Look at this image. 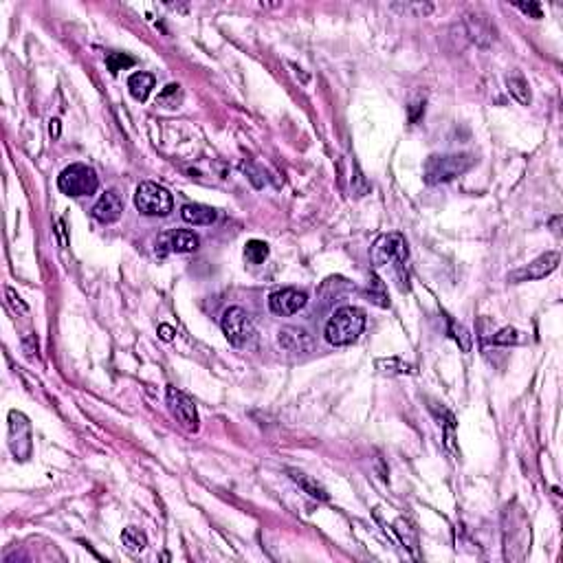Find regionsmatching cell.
I'll use <instances>...</instances> for the list:
<instances>
[{
    "label": "cell",
    "mask_w": 563,
    "mask_h": 563,
    "mask_svg": "<svg viewBox=\"0 0 563 563\" xmlns=\"http://www.w3.org/2000/svg\"><path fill=\"white\" fill-rule=\"evenodd\" d=\"M198 245H200V240H198L196 234L185 232V229H174V232L159 236L157 253L159 255H165L168 251H172V253H191V251L198 249Z\"/></svg>",
    "instance_id": "11"
},
{
    "label": "cell",
    "mask_w": 563,
    "mask_h": 563,
    "mask_svg": "<svg viewBox=\"0 0 563 563\" xmlns=\"http://www.w3.org/2000/svg\"><path fill=\"white\" fill-rule=\"evenodd\" d=\"M449 335H451L456 341H460V348H462L465 352H469V348H471V337H469V332H467L462 326H456L453 322H449Z\"/></svg>",
    "instance_id": "27"
},
{
    "label": "cell",
    "mask_w": 563,
    "mask_h": 563,
    "mask_svg": "<svg viewBox=\"0 0 563 563\" xmlns=\"http://www.w3.org/2000/svg\"><path fill=\"white\" fill-rule=\"evenodd\" d=\"M58 187L67 196H91L99 187V178L91 165L73 163L62 170L58 178Z\"/></svg>",
    "instance_id": "3"
},
{
    "label": "cell",
    "mask_w": 563,
    "mask_h": 563,
    "mask_svg": "<svg viewBox=\"0 0 563 563\" xmlns=\"http://www.w3.org/2000/svg\"><path fill=\"white\" fill-rule=\"evenodd\" d=\"M521 341H523L521 332L515 328H502L495 337H491V343L495 345H510V343H521Z\"/></svg>",
    "instance_id": "25"
},
{
    "label": "cell",
    "mask_w": 563,
    "mask_h": 563,
    "mask_svg": "<svg viewBox=\"0 0 563 563\" xmlns=\"http://www.w3.org/2000/svg\"><path fill=\"white\" fill-rule=\"evenodd\" d=\"M523 14H530L532 18H542V7L537 3H528V5H517Z\"/></svg>",
    "instance_id": "31"
},
{
    "label": "cell",
    "mask_w": 563,
    "mask_h": 563,
    "mask_svg": "<svg viewBox=\"0 0 563 563\" xmlns=\"http://www.w3.org/2000/svg\"><path fill=\"white\" fill-rule=\"evenodd\" d=\"M135 205L141 214L146 216H168L174 207L172 194L159 183L144 181L137 187L135 194Z\"/></svg>",
    "instance_id": "4"
},
{
    "label": "cell",
    "mask_w": 563,
    "mask_h": 563,
    "mask_svg": "<svg viewBox=\"0 0 563 563\" xmlns=\"http://www.w3.org/2000/svg\"><path fill=\"white\" fill-rule=\"evenodd\" d=\"M49 132H51V137H60V121L58 119H51Z\"/></svg>",
    "instance_id": "33"
},
{
    "label": "cell",
    "mask_w": 563,
    "mask_h": 563,
    "mask_svg": "<svg viewBox=\"0 0 563 563\" xmlns=\"http://www.w3.org/2000/svg\"><path fill=\"white\" fill-rule=\"evenodd\" d=\"M372 262L376 266H383V264H392L396 268L405 266L407 262V242L401 234H383L374 240L372 245Z\"/></svg>",
    "instance_id": "5"
},
{
    "label": "cell",
    "mask_w": 563,
    "mask_h": 563,
    "mask_svg": "<svg viewBox=\"0 0 563 563\" xmlns=\"http://www.w3.org/2000/svg\"><path fill=\"white\" fill-rule=\"evenodd\" d=\"M9 449L16 460H27L31 453V427L29 420L20 412L9 414Z\"/></svg>",
    "instance_id": "7"
},
{
    "label": "cell",
    "mask_w": 563,
    "mask_h": 563,
    "mask_svg": "<svg viewBox=\"0 0 563 563\" xmlns=\"http://www.w3.org/2000/svg\"><path fill=\"white\" fill-rule=\"evenodd\" d=\"M473 165H476L473 155H433L425 161L422 176H425L427 185H440L462 176Z\"/></svg>",
    "instance_id": "2"
},
{
    "label": "cell",
    "mask_w": 563,
    "mask_h": 563,
    "mask_svg": "<svg viewBox=\"0 0 563 563\" xmlns=\"http://www.w3.org/2000/svg\"><path fill=\"white\" fill-rule=\"evenodd\" d=\"M277 343L288 352H311L313 350V339L304 328H293L286 326L277 332Z\"/></svg>",
    "instance_id": "13"
},
{
    "label": "cell",
    "mask_w": 563,
    "mask_h": 563,
    "mask_svg": "<svg viewBox=\"0 0 563 563\" xmlns=\"http://www.w3.org/2000/svg\"><path fill=\"white\" fill-rule=\"evenodd\" d=\"M394 9H401L403 14H416V16H427L433 11V5L429 3H405V5H392Z\"/></svg>",
    "instance_id": "26"
},
{
    "label": "cell",
    "mask_w": 563,
    "mask_h": 563,
    "mask_svg": "<svg viewBox=\"0 0 563 563\" xmlns=\"http://www.w3.org/2000/svg\"><path fill=\"white\" fill-rule=\"evenodd\" d=\"M5 295H7V304H9L16 313H18V311H20V313H29V306L20 300V295H18V293H16L14 288H9V286H7V288H5Z\"/></svg>",
    "instance_id": "29"
},
{
    "label": "cell",
    "mask_w": 563,
    "mask_h": 563,
    "mask_svg": "<svg viewBox=\"0 0 563 563\" xmlns=\"http://www.w3.org/2000/svg\"><path fill=\"white\" fill-rule=\"evenodd\" d=\"M168 407L172 416L181 422L187 431H198V414L196 405L189 396L176 388H168Z\"/></svg>",
    "instance_id": "8"
},
{
    "label": "cell",
    "mask_w": 563,
    "mask_h": 563,
    "mask_svg": "<svg viewBox=\"0 0 563 563\" xmlns=\"http://www.w3.org/2000/svg\"><path fill=\"white\" fill-rule=\"evenodd\" d=\"M376 367L381 370L383 374H414V367L405 363L403 359H396V356H390V359H379L376 361Z\"/></svg>",
    "instance_id": "22"
},
{
    "label": "cell",
    "mask_w": 563,
    "mask_h": 563,
    "mask_svg": "<svg viewBox=\"0 0 563 563\" xmlns=\"http://www.w3.org/2000/svg\"><path fill=\"white\" fill-rule=\"evenodd\" d=\"M106 67L110 69V73L117 75V73L123 71V69L135 67V60H132V58H128V55H123V53H108V55H106Z\"/></svg>",
    "instance_id": "24"
},
{
    "label": "cell",
    "mask_w": 563,
    "mask_h": 563,
    "mask_svg": "<svg viewBox=\"0 0 563 563\" xmlns=\"http://www.w3.org/2000/svg\"><path fill=\"white\" fill-rule=\"evenodd\" d=\"M365 328V313L356 306H341L326 324V341L330 345H350Z\"/></svg>",
    "instance_id": "1"
},
{
    "label": "cell",
    "mask_w": 563,
    "mask_h": 563,
    "mask_svg": "<svg viewBox=\"0 0 563 563\" xmlns=\"http://www.w3.org/2000/svg\"><path fill=\"white\" fill-rule=\"evenodd\" d=\"M288 476H291V480L295 482L300 489L306 493V495H311L313 500H322V502H326L328 500V493H326V489L322 484H319L315 478H311V476H306V473H302V471H297V469H288Z\"/></svg>",
    "instance_id": "15"
},
{
    "label": "cell",
    "mask_w": 563,
    "mask_h": 563,
    "mask_svg": "<svg viewBox=\"0 0 563 563\" xmlns=\"http://www.w3.org/2000/svg\"><path fill=\"white\" fill-rule=\"evenodd\" d=\"M121 542H123V546L130 550V553H135V555H139V553H144L146 550V546H148V537L141 532L139 528H135V526H128V528H123V532H121Z\"/></svg>",
    "instance_id": "19"
},
{
    "label": "cell",
    "mask_w": 563,
    "mask_h": 563,
    "mask_svg": "<svg viewBox=\"0 0 563 563\" xmlns=\"http://www.w3.org/2000/svg\"><path fill=\"white\" fill-rule=\"evenodd\" d=\"M174 335H176V332H174L172 326H168V324H161V326H159V337H161L163 341H172Z\"/></svg>",
    "instance_id": "32"
},
{
    "label": "cell",
    "mask_w": 563,
    "mask_h": 563,
    "mask_svg": "<svg viewBox=\"0 0 563 563\" xmlns=\"http://www.w3.org/2000/svg\"><path fill=\"white\" fill-rule=\"evenodd\" d=\"M394 530H396L399 539L403 542V546L409 550V553L418 555V532H416V528L412 526V523H409L405 517H399L394 523Z\"/></svg>",
    "instance_id": "18"
},
{
    "label": "cell",
    "mask_w": 563,
    "mask_h": 563,
    "mask_svg": "<svg viewBox=\"0 0 563 563\" xmlns=\"http://www.w3.org/2000/svg\"><path fill=\"white\" fill-rule=\"evenodd\" d=\"M306 304H309V295L297 288H282V291L271 293V297H268V309L279 317L295 315L304 309Z\"/></svg>",
    "instance_id": "10"
},
{
    "label": "cell",
    "mask_w": 563,
    "mask_h": 563,
    "mask_svg": "<svg viewBox=\"0 0 563 563\" xmlns=\"http://www.w3.org/2000/svg\"><path fill=\"white\" fill-rule=\"evenodd\" d=\"M506 86H508V93L513 95L521 106L530 104V88H528V82L523 80L521 75H513V78H508Z\"/></svg>",
    "instance_id": "21"
},
{
    "label": "cell",
    "mask_w": 563,
    "mask_h": 563,
    "mask_svg": "<svg viewBox=\"0 0 563 563\" xmlns=\"http://www.w3.org/2000/svg\"><path fill=\"white\" fill-rule=\"evenodd\" d=\"M183 220L189 225H211L216 220V209L207 207V205H185L181 209Z\"/></svg>",
    "instance_id": "16"
},
{
    "label": "cell",
    "mask_w": 563,
    "mask_h": 563,
    "mask_svg": "<svg viewBox=\"0 0 563 563\" xmlns=\"http://www.w3.org/2000/svg\"><path fill=\"white\" fill-rule=\"evenodd\" d=\"M152 88H155V75L150 73H135L128 80V91H130V95L137 101H146L152 93Z\"/></svg>",
    "instance_id": "17"
},
{
    "label": "cell",
    "mask_w": 563,
    "mask_h": 563,
    "mask_svg": "<svg viewBox=\"0 0 563 563\" xmlns=\"http://www.w3.org/2000/svg\"><path fill=\"white\" fill-rule=\"evenodd\" d=\"M467 24V31H469V37L473 42H478L480 46H489L491 42H495V27L486 20V16H467L465 20Z\"/></svg>",
    "instance_id": "14"
},
{
    "label": "cell",
    "mask_w": 563,
    "mask_h": 563,
    "mask_svg": "<svg viewBox=\"0 0 563 563\" xmlns=\"http://www.w3.org/2000/svg\"><path fill=\"white\" fill-rule=\"evenodd\" d=\"M121 214H123V200L114 189H108L106 194H101V198L93 207V218L104 225L117 223L121 218Z\"/></svg>",
    "instance_id": "12"
},
{
    "label": "cell",
    "mask_w": 563,
    "mask_h": 563,
    "mask_svg": "<svg viewBox=\"0 0 563 563\" xmlns=\"http://www.w3.org/2000/svg\"><path fill=\"white\" fill-rule=\"evenodd\" d=\"M22 343H24V352H27L29 356H33V352L37 354V337L35 335H27Z\"/></svg>",
    "instance_id": "30"
},
{
    "label": "cell",
    "mask_w": 563,
    "mask_h": 563,
    "mask_svg": "<svg viewBox=\"0 0 563 563\" xmlns=\"http://www.w3.org/2000/svg\"><path fill=\"white\" fill-rule=\"evenodd\" d=\"M559 266V253L557 251H548L544 255H539L535 262H530L528 266L517 268V271L508 273V282L513 284H521V282H532V279H544L546 275H550Z\"/></svg>",
    "instance_id": "9"
},
{
    "label": "cell",
    "mask_w": 563,
    "mask_h": 563,
    "mask_svg": "<svg viewBox=\"0 0 563 563\" xmlns=\"http://www.w3.org/2000/svg\"><path fill=\"white\" fill-rule=\"evenodd\" d=\"M223 332L225 337L229 339V343L240 348V345H247L251 343L253 335H255V328H253V322L251 317L240 309V306H232V309H227L223 313Z\"/></svg>",
    "instance_id": "6"
},
{
    "label": "cell",
    "mask_w": 563,
    "mask_h": 563,
    "mask_svg": "<svg viewBox=\"0 0 563 563\" xmlns=\"http://www.w3.org/2000/svg\"><path fill=\"white\" fill-rule=\"evenodd\" d=\"M245 258L251 264H262L268 258V245L264 240H249L245 245Z\"/></svg>",
    "instance_id": "23"
},
{
    "label": "cell",
    "mask_w": 563,
    "mask_h": 563,
    "mask_svg": "<svg viewBox=\"0 0 563 563\" xmlns=\"http://www.w3.org/2000/svg\"><path fill=\"white\" fill-rule=\"evenodd\" d=\"M183 101V91H181V84H168L159 93L157 97V106H163V108H178Z\"/></svg>",
    "instance_id": "20"
},
{
    "label": "cell",
    "mask_w": 563,
    "mask_h": 563,
    "mask_svg": "<svg viewBox=\"0 0 563 563\" xmlns=\"http://www.w3.org/2000/svg\"><path fill=\"white\" fill-rule=\"evenodd\" d=\"M370 279H372V282H370V286L374 288V293H370V297H374V302L381 304V306H390L388 295H386V288H383V282H381L374 273L370 275Z\"/></svg>",
    "instance_id": "28"
}]
</instances>
